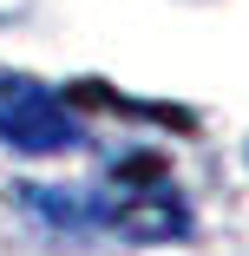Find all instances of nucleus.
<instances>
[{
  "label": "nucleus",
  "mask_w": 249,
  "mask_h": 256,
  "mask_svg": "<svg viewBox=\"0 0 249 256\" xmlns=\"http://www.w3.org/2000/svg\"><path fill=\"white\" fill-rule=\"evenodd\" d=\"M0 144L20 158H66L85 144V125L66 112V98L53 86L0 72Z\"/></svg>",
  "instance_id": "obj_2"
},
{
  "label": "nucleus",
  "mask_w": 249,
  "mask_h": 256,
  "mask_svg": "<svg viewBox=\"0 0 249 256\" xmlns=\"http://www.w3.org/2000/svg\"><path fill=\"white\" fill-rule=\"evenodd\" d=\"M85 210L92 230H112L131 243H184L190 236V204L171 184V164L151 151H131L112 164L105 184H85Z\"/></svg>",
  "instance_id": "obj_1"
}]
</instances>
